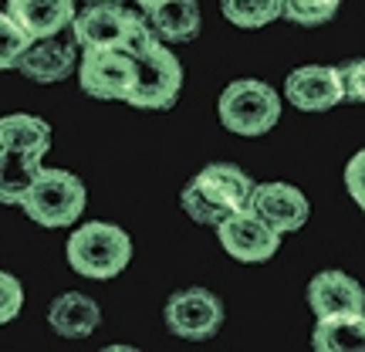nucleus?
Returning a JSON list of instances; mask_svg holds the SVG:
<instances>
[{
    "label": "nucleus",
    "mask_w": 365,
    "mask_h": 352,
    "mask_svg": "<svg viewBox=\"0 0 365 352\" xmlns=\"http://www.w3.org/2000/svg\"><path fill=\"white\" fill-rule=\"evenodd\" d=\"M250 210L261 213L274 231L294 234V231H301V227L308 223L312 203H308V196L301 193L298 186H291V183H257V186H254Z\"/></svg>",
    "instance_id": "12"
},
{
    "label": "nucleus",
    "mask_w": 365,
    "mask_h": 352,
    "mask_svg": "<svg viewBox=\"0 0 365 352\" xmlns=\"http://www.w3.org/2000/svg\"><path fill=\"white\" fill-rule=\"evenodd\" d=\"M7 14L34 41L54 38L75 24V0H7Z\"/></svg>",
    "instance_id": "14"
},
{
    "label": "nucleus",
    "mask_w": 365,
    "mask_h": 352,
    "mask_svg": "<svg viewBox=\"0 0 365 352\" xmlns=\"http://www.w3.org/2000/svg\"><path fill=\"white\" fill-rule=\"evenodd\" d=\"M149 21L156 27V34L170 44H186V41L200 38V27H203V17H200V4L196 0H166L163 7L149 14Z\"/></svg>",
    "instance_id": "18"
},
{
    "label": "nucleus",
    "mask_w": 365,
    "mask_h": 352,
    "mask_svg": "<svg viewBox=\"0 0 365 352\" xmlns=\"http://www.w3.org/2000/svg\"><path fill=\"white\" fill-rule=\"evenodd\" d=\"M287 102L301 109V112H328L335 105L345 102V89H341L339 65H304L294 68L284 81Z\"/></svg>",
    "instance_id": "10"
},
{
    "label": "nucleus",
    "mask_w": 365,
    "mask_h": 352,
    "mask_svg": "<svg viewBox=\"0 0 365 352\" xmlns=\"http://www.w3.org/2000/svg\"><path fill=\"white\" fill-rule=\"evenodd\" d=\"M135 4L143 7V14H153V11H156V7H163L166 0H135Z\"/></svg>",
    "instance_id": "26"
},
{
    "label": "nucleus",
    "mask_w": 365,
    "mask_h": 352,
    "mask_svg": "<svg viewBox=\"0 0 365 352\" xmlns=\"http://www.w3.org/2000/svg\"><path fill=\"white\" fill-rule=\"evenodd\" d=\"M81 91L102 102H129L135 85V58L118 48H85L78 61Z\"/></svg>",
    "instance_id": "6"
},
{
    "label": "nucleus",
    "mask_w": 365,
    "mask_h": 352,
    "mask_svg": "<svg viewBox=\"0 0 365 352\" xmlns=\"http://www.w3.org/2000/svg\"><path fill=\"white\" fill-rule=\"evenodd\" d=\"M220 11L230 24L254 31V27H264L277 17H284V4L281 0H220Z\"/></svg>",
    "instance_id": "20"
},
{
    "label": "nucleus",
    "mask_w": 365,
    "mask_h": 352,
    "mask_svg": "<svg viewBox=\"0 0 365 352\" xmlns=\"http://www.w3.org/2000/svg\"><path fill=\"white\" fill-rule=\"evenodd\" d=\"M48 326L61 339H85L102 326V308H98V301L81 291H65L48 305Z\"/></svg>",
    "instance_id": "15"
},
{
    "label": "nucleus",
    "mask_w": 365,
    "mask_h": 352,
    "mask_svg": "<svg viewBox=\"0 0 365 352\" xmlns=\"http://www.w3.org/2000/svg\"><path fill=\"white\" fill-rule=\"evenodd\" d=\"M312 346L318 352H365V315L318 318Z\"/></svg>",
    "instance_id": "19"
},
{
    "label": "nucleus",
    "mask_w": 365,
    "mask_h": 352,
    "mask_svg": "<svg viewBox=\"0 0 365 352\" xmlns=\"http://www.w3.org/2000/svg\"><path fill=\"white\" fill-rule=\"evenodd\" d=\"M284 4V17L291 24L301 27H322L339 14L341 0H281Z\"/></svg>",
    "instance_id": "22"
},
{
    "label": "nucleus",
    "mask_w": 365,
    "mask_h": 352,
    "mask_svg": "<svg viewBox=\"0 0 365 352\" xmlns=\"http://www.w3.org/2000/svg\"><path fill=\"white\" fill-rule=\"evenodd\" d=\"M217 116L234 136H264L281 122V95L267 81L237 79L223 89Z\"/></svg>",
    "instance_id": "3"
},
{
    "label": "nucleus",
    "mask_w": 365,
    "mask_h": 352,
    "mask_svg": "<svg viewBox=\"0 0 365 352\" xmlns=\"http://www.w3.org/2000/svg\"><path fill=\"white\" fill-rule=\"evenodd\" d=\"M339 75H341V89H345V102L362 105L365 102V58L339 65Z\"/></svg>",
    "instance_id": "24"
},
{
    "label": "nucleus",
    "mask_w": 365,
    "mask_h": 352,
    "mask_svg": "<svg viewBox=\"0 0 365 352\" xmlns=\"http://www.w3.org/2000/svg\"><path fill=\"white\" fill-rule=\"evenodd\" d=\"M254 186L247 173L234 163H210L182 186L180 203L196 223L217 227L237 210H247L254 200Z\"/></svg>",
    "instance_id": "1"
},
{
    "label": "nucleus",
    "mask_w": 365,
    "mask_h": 352,
    "mask_svg": "<svg viewBox=\"0 0 365 352\" xmlns=\"http://www.w3.org/2000/svg\"><path fill=\"white\" fill-rule=\"evenodd\" d=\"M182 89V68L180 58L166 48V41H159L156 48L135 58V85H132L129 105L135 109H149V112H163L173 109Z\"/></svg>",
    "instance_id": "5"
},
{
    "label": "nucleus",
    "mask_w": 365,
    "mask_h": 352,
    "mask_svg": "<svg viewBox=\"0 0 365 352\" xmlns=\"http://www.w3.org/2000/svg\"><path fill=\"white\" fill-rule=\"evenodd\" d=\"M78 48L81 44L75 41V34L65 38V31H61V34H54V38H41L24 51L17 71H21L24 79L38 81V85L65 81L71 71H78V61H81Z\"/></svg>",
    "instance_id": "11"
},
{
    "label": "nucleus",
    "mask_w": 365,
    "mask_h": 352,
    "mask_svg": "<svg viewBox=\"0 0 365 352\" xmlns=\"http://www.w3.org/2000/svg\"><path fill=\"white\" fill-rule=\"evenodd\" d=\"M21 308H24V288H21V281L14 274L0 271V326L14 322L21 315Z\"/></svg>",
    "instance_id": "23"
},
{
    "label": "nucleus",
    "mask_w": 365,
    "mask_h": 352,
    "mask_svg": "<svg viewBox=\"0 0 365 352\" xmlns=\"http://www.w3.org/2000/svg\"><path fill=\"white\" fill-rule=\"evenodd\" d=\"M0 149L31 153V156L44 159L51 149V126L38 116H27V112L4 116L0 119Z\"/></svg>",
    "instance_id": "16"
},
{
    "label": "nucleus",
    "mask_w": 365,
    "mask_h": 352,
    "mask_svg": "<svg viewBox=\"0 0 365 352\" xmlns=\"http://www.w3.org/2000/svg\"><path fill=\"white\" fill-rule=\"evenodd\" d=\"M308 308L314 318L365 315V288L345 271H322L308 281Z\"/></svg>",
    "instance_id": "13"
},
{
    "label": "nucleus",
    "mask_w": 365,
    "mask_h": 352,
    "mask_svg": "<svg viewBox=\"0 0 365 352\" xmlns=\"http://www.w3.org/2000/svg\"><path fill=\"white\" fill-rule=\"evenodd\" d=\"M31 44H34V38L7 11H0V71H11L21 65V58Z\"/></svg>",
    "instance_id": "21"
},
{
    "label": "nucleus",
    "mask_w": 365,
    "mask_h": 352,
    "mask_svg": "<svg viewBox=\"0 0 365 352\" xmlns=\"http://www.w3.org/2000/svg\"><path fill=\"white\" fill-rule=\"evenodd\" d=\"M135 17L139 14L125 11L118 0H91L85 11L75 14L71 34L81 44V51L85 48H118L122 51Z\"/></svg>",
    "instance_id": "9"
},
{
    "label": "nucleus",
    "mask_w": 365,
    "mask_h": 352,
    "mask_svg": "<svg viewBox=\"0 0 365 352\" xmlns=\"http://www.w3.org/2000/svg\"><path fill=\"white\" fill-rule=\"evenodd\" d=\"M220 248L240 264H264L281 251V231H274L254 210H237L227 221L217 223Z\"/></svg>",
    "instance_id": "8"
},
{
    "label": "nucleus",
    "mask_w": 365,
    "mask_h": 352,
    "mask_svg": "<svg viewBox=\"0 0 365 352\" xmlns=\"http://www.w3.org/2000/svg\"><path fill=\"white\" fill-rule=\"evenodd\" d=\"M345 190H349V196H352L365 213V149H359V153L349 159V166H345Z\"/></svg>",
    "instance_id": "25"
},
{
    "label": "nucleus",
    "mask_w": 365,
    "mask_h": 352,
    "mask_svg": "<svg viewBox=\"0 0 365 352\" xmlns=\"http://www.w3.org/2000/svg\"><path fill=\"white\" fill-rule=\"evenodd\" d=\"M85 203H88V190H85V183L75 173L41 170L38 183L27 190L21 207L38 227L61 231V227L78 223V217L85 213Z\"/></svg>",
    "instance_id": "4"
},
{
    "label": "nucleus",
    "mask_w": 365,
    "mask_h": 352,
    "mask_svg": "<svg viewBox=\"0 0 365 352\" xmlns=\"http://www.w3.org/2000/svg\"><path fill=\"white\" fill-rule=\"evenodd\" d=\"M41 170H44V166H41V156L0 149V203L21 207L27 190L38 183Z\"/></svg>",
    "instance_id": "17"
},
{
    "label": "nucleus",
    "mask_w": 365,
    "mask_h": 352,
    "mask_svg": "<svg viewBox=\"0 0 365 352\" xmlns=\"http://www.w3.org/2000/svg\"><path fill=\"white\" fill-rule=\"evenodd\" d=\"M65 254H68V264H71L81 278L108 281V278H115V274H122L129 268L132 241L115 223L88 221L68 237Z\"/></svg>",
    "instance_id": "2"
},
{
    "label": "nucleus",
    "mask_w": 365,
    "mask_h": 352,
    "mask_svg": "<svg viewBox=\"0 0 365 352\" xmlns=\"http://www.w3.org/2000/svg\"><path fill=\"white\" fill-rule=\"evenodd\" d=\"M166 328L186 342H207L223 328V301L207 288H182L166 301Z\"/></svg>",
    "instance_id": "7"
}]
</instances>
